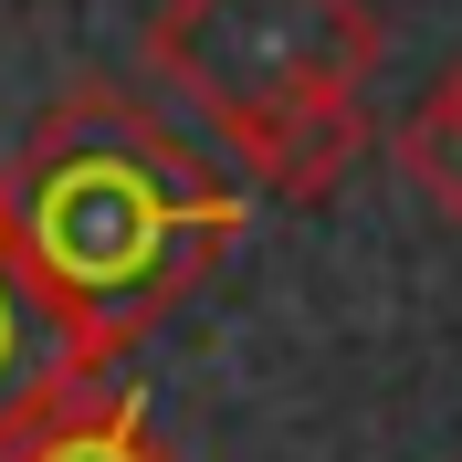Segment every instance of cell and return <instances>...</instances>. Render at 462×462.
<instances>
[{
	"label": "cell",
	"instance_id": "obj_1",
	"mask_svg": "<svg viewBox=\"0 0 462 462\" xmlns=\"http://www.w3.org/2000/svg\"><path fill=\"white\" fill-rule=\"evenodd\" d=\"M11 242L53 284V305L95 337V357H126L147 326L189 305L200 273L242 242V189L179 137L158 106L85 74L32 116L22 158L0 169Z\"/></svg>",
	"mask_w": 462,
	"mask_h": 462
},
{
	"label": "cell",
	"instance_id": "obj_2",
	"mask_svg": "<svg viewBox=\"0 0 462 462\" xmlns=\"http://www.w3.org/2000/svg\"><path fill=\"white\" fill-rule=\"evenodd\" d=\"M147 74L284 200H326L368 147V0H158Z\"/></svg>",
	"mask_w": 462,
	"mask_h": 462
},
{
	"label": "cell",
	"instance_id": "obj_3",
	"mask_svg": "<svg viewBox=\"0 0 462 462\" xmlns=\"http://www.w3.org/2000/svg\"><path fill=\"white\" fill-rule=\"evenodd\" d=\"M95 378H116L106 357H95V337L53 305V284L22 263V242H11V189H0V452L42 420V410H63L74 389H95Z\"/></svg>",
	"mask_w": 462,
	"mask_h": 462
},
{
	"label": "cell",
	"instance_id": "obj_4",
	"mask_svg": "<svg viewBox=\"0 0 462 462\" xmlns=\"http://www.w3.org/2000/svg\"><path fill=\"white\" fill-rule=\"evenodd\" d=\"M0 462H169V441L147 431L137 389H116V378H95V389H74L63 410H42L22 441Z\"/></svg>",
	"mask_w": 462,
	"mask_h": 462
},
{
	"label": "cell",
	"instance_id": "obj_5",
	"mask_svg": "<svg viewBox=\"0 0 462 462\" xmlns=\"http://www.w3.org/2000/svg\"><path fill=\"white\" fill-rule=\"evenodd\" d=\"M389 158H400V179L441 210V221H462V63H452V74H441V85L400 116Z\"/></svg>",
	"mask_w": 462,
	"mask_h": 462
}]
</instances>
